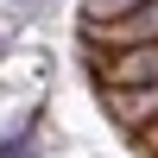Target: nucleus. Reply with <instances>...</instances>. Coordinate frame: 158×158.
<instances>
[{"label":"nucleus","mask_w":158,"mask_h":158,"mask_svg":"<svg viewBox=\"0 0 158 158\" xmlns=\"http://www.w3.org/2000/svg\"><path fill=\"white\" fill-rule=\"evenodd\" d=\"M95 82L108 89L114 101H158V44H127V51H108L95 57Z\"/></svg>","instance_id":"obj_1"},{"label":"nucleus","mask_w":158,"mask_h":158,"mask_svg":"<svg viewBox=\"0 0 158 158\" xmlns=\"http://www.w3.org/2000/svg\"><path fill=\"white\" fill-rule=\"evenodd\" d=\"M0 158H44V139H38V127H19V133L0 139Z\"/></svg>","instance_id":"obj_2"},{"label":"nucleus","mask_w":158,"mask_h":158,"mask_svg":"<svg viewBox=\"0 0 158 158\" xmlns=\"http://www.w3.org/2000/svg\"><path fill=\"white\" fill-rule=\"evenodd\" d=\"M152 6V0H89V19L82 25H108V19H127V13Z\"/></svg>","instance_id":"obj_3"}]
</instances>
